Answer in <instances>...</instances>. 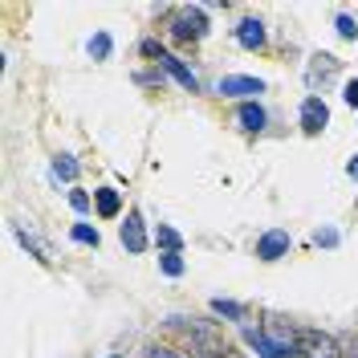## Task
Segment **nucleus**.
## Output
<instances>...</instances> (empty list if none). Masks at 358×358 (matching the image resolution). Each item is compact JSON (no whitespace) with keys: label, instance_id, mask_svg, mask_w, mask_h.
Returning <instances> with one entry per match:
<instances>
[{"label":"nucleus","instance_id":"nucleus-1","mask_svg":"<svg viewBox=\"0 0 358 358\" xmlns=\"http://www.w3.org/2000/svg\"><path fill=\"white\" fill-rule=\"evenodd\" d=\"M167 33H171V41L179 45H196L208 37V13H203L200 4H187V8H179L167 17Z\"/></svg>","mask_w":358,"mask_h":358},{"label":"nucleus","instance_id":"nucleus-2","mask_svg":"<svg viewBox=\"0 0 358 358\" xmlns=\"http://www.w3.org/2000/svg\"><path fill=\"white\" fill-rule=\"evenodd\" d=\"M297 355H306V358H346L342 346H338V338L322 334V330H301V334H297Z\"/></svg>","mask_w":358,"mask_h":358},{"label":"nucleus","instance_id":"nucleus-3","mask_svg":"<svg viewBox=\"0 0 358 358\" xmlns=\"http://www.w3.org/2000/svg\"><path fill=\"white\" fill-rule=\"evenodd\" d=\"M338 73H342V62H338L334 53H313L310 66H306V86H310L313 94H317V90L330 86Z\"/></svg>","mask_w":358,"mask_h":358},{"label":"nucleus","instance_id":"nucleus-4","mask_svg":"<svg viewBox=\"0 0 358 358\" xmlns=\"http://www.w3.org/2000/svg\"><path fill=\"white\" fill-rule=\"evenodd\" d=\"M261 330H265V338H268V342H273V346H277V350H281L285 358H293V355H297V334H301V330H293V326L285 322V317L268 313Z\"/></svg>","mask_w":358,"mask_h":358},{"label":"nucleus","instance_id":"nucleus-5","mask_svg":"<svg viewBox=\"0 0 358 358\" xmlns=\"http://www.w3.org/2000/svg\"><path fill=\"white\" fill-rule=\"evenodd\" d=\"M297 122H301V131L306 134H322L326 131V122H330V106H326V98H322V94H310V98L301 102V110H297Z\"/></svg>","mask_w":358,"mask_h":358},{"label":"nucleus","instance_id":"nucleus-6","mask_svg":"<svg viewBox=\"0 0 358 358\" xmlns=\"http://www.w3.org/2000/svg\"><path fill=\"white\" fill-rule=\"evenodd\" d=\"M118 241H122V248H127V252H134V257H138V252H147V245H151V241H147L143 212H127V220L118 224Z\"/></svg>","mask_w":358,"mask_h":358},{"label":"nucleus","instance_id":"nucleus-7","mask_svg":"<svg viewBox=\"0 0 358 358\" xmlns=\"http://www.w3.org/2000/svg\"><path fill=\"white\" fill-rule=\"evenodd\" d=\"M216 94H224V98H257V94H265V82L261 78H248V73H228V78H220L216 82Z\"/></svg>","mask_w":358,"mask_h":358},{"label":"nucleus","instance_id":"nucleus-8","mask_svg":"<svg viewBox=\"0 0 358 358\" xmlns=\"http://www.w3.org/2000/svg\"><path fill=\"white\" fill-rule=\"evenodd\" d=\"M289 248H293V236L285 228H268L265 236L257 241V261H281Z\"/></svg>","mask_w":358,"mask_h":358},{"label":"nucleus","instance_id":"nucleus-9","mask_svg":"<svg viewBox=\"0 0 358 358\" xmlns=\"http://www.w3.org/2000/svg\"><path fill=\"white\" fill-rule=\"evenodd\" d=\"M236 41H241V49H248V53L265 49V41H268L265 21H261V17H241V24H236Z\"/></svg>","mask_w":358,"mask_h":358},{"label":"nucleus","instance_id":"nucleus-10","mask_svg":"<svg viewBox=\"0 0 358 358\" xmlns=\"http://www.w3.org/2000/svg\"><path fill=\"white\" fill-rule=\"evenodd\" d=\"M159 66L167 69V73H171V78H176L179 86L187 90V94H200V78H196V73H192V69L183 66V62H179L176 53H163V57H159Z\"/></svg>","mask_w":358,"mask_h":358},{"label":"nucleus","instance_id":"nucleus-11","mask_svg":"<svg viewBox=\"0 0 358 358\" xmlns=\"http://www.w3.org/2000/svg\"><path fill=\"white\" fill-rule=\"evenodd\" d=\"M236 122H241V131L245 134H261L268 122V114L261 102H241V110H236Z\"/></svg>","mask_w":358,"mask_h":358},{"label":"nucleus","instance_id":"nucleus-12","mask_svg":"<svg viewBox=\"0 0 358 358\" xmlns=\"http://www.w3.org/2000/svg\"><path fill=\"white\" fill-rule=\"evenodd\" d=\"M94 212H98L102 220L122 216V192H118V187H98V192H94Z\"/></svg>","mask_w":358,"mask_h":358},{"label":"nucleus","instance_id":"nucleus-13","mask_svg":"<svg viewBox=\"0 0 358 358\" xmlns=\"http://www.w3.org/2000/svg\"><path fill=\"white\" fill-rule=\"evenodd\" d=\"M241 334H245V342L257 350L252 358H285V355H281V350H277V346L265 338V330H261V326H248V322H241Z\"/></svg>","mask_w":358,"mask_h":358},{"label":"nucleus","instance_id":"nucleus-14","mask_svg":"<svg viewBox=\"0 0 358 358\" xmlns=\"http://www.w3.org/2000/svg\"><path fill=\"white\" fill-rule=\"evenodd\" d=\"M13 232H17V241H21V248L29 252V257H33V261H41V265H49V248H45L41 241H37V236H33V232L24 228V224H17Z\"/></svg>","mask_w":358,"mask_h":358},{"label":"nucleus","instance_id":"nucleus-15","mask_svg":"<svg viewBox=\"0 0 358 358\" xmlns=\"http://www.w3.org/2000/svg\"><path fill=\"white\" fill-rule=\"evenodd\" d=\"M212 313L228 317V322H245V306L241 301H228V297H212Z\"/></svg>","mask_w":358,"mask_h":358},{"label":"nucleus","instance_id":"nucleus-16","mask_svg":"<svg viewBox=\"0 0 358 358\" xmlns=\"http://www.w3.org/2000/svg\"><path fill=\"white\" fill-rule=\"evenodd\" d=\"M155 245L163 248V252H179V248H183V236H179L171 224H159L155 228Z\"/></svg>","mask_w":358,"mask_h":358},{"label":"nucleus","instance_id":"nucleus-17","mask_svg":"<svg viewBox=\"0 0 358 358\" xmlns=\"http://www.w3.org/2000/svg\"><path fill=\"white\" fill-rule=\"evenodd\" d=\"M69 236H73L78 245H86V248H98V245H102L98 228H94V224H86V220H78V224H73V228H69Z\"/></svg>","mask_w":358,"mask_h":358},{"label":"nucleus","instance_id":"nucleus-18","mask_svg":"<svg viewBox=\"0 0 358 358\" xmlns=\"http://www.w3.org/2000/svg\"><path fill=\"white\" fill-rule=\"evenodd\" d=\"M78 171H82V167H78V159H73V155H53V176H57V179L73 183Z\"/></svg>","mask_w":358,"mask_h":358},{"label":"nucleus","instance_id":"nucleus-19","mask_svg":"<svg viewBox=\"0 0 358 358\" xmlns=\"http://www.w3.org/2000/svg\"><path fill=\"white\" fill-rule=\"evenodd\" d=\"M86 49H90V57H94V62H106V57H110V49H114L110 33H94Z\"/></svg>","mask_w":358,"mask_h":358},{"label":"nucleus","instance_id":"nucleus-20","mask_svg":"<svg viewBox=\"0 0 358 358\" xmlns=\"http://www.w3.org/2000/svg\"><path fill=\"white\" fill-rule=\"evenodd\" d=\"M159 268L167 277H183V252H159Z\"/></svg>","mask_w":358,"mask_h":358},{"label":"nucleus","instance_id":"nucleus-21","mask_svg":"<svg viewBox=\"0 0 358 358\" xmlns=\"http://www.w3.org/2000/svg\"><path fill=\"white\" fill-rule=\"evenodd\" d=\"M334 24H338V37H342V41H355V37H358V21H355V17L338 13V17H334Z\"/></svg>","mask_w":358,"mask_h":358},{"label":"nucleus","instance_id":"nucleus-22","mask_svg":"<svg viewBox=\"0 0 358 358\" xmlns=\"http://www.w3.org/2000/svg\"><path fill=\"white\" fill-rule=\"evenodd\" d=\"M69 208H73V212H90V208H94V196H86L82 187H73V192H69Z\"/></svg>","mask_w":358,"mask_h":358},{"label":"nucleus","instance_id":"nucleus-23","mask_svg":"<svg viewBox=\"0 0 358 358\" xmlns=\"http://www.w3.org/2000/svg\"><path fill=\"white\" fill-rule=\"evenodd\" d=\"M138 53H143V57H163L167 49H163V45L155 41V37H143V41H138Z\"/></svg>","mask_w":358,"mask_h":358},{"label":"nucleus","instance_id":"nucleus-24","mask_svg":"<svg viewBox=\"0 0 358 358\" xmlns=\"http://www.w3.org/2000/svg\"><path fill=\"white\" fill-rule=\"evenodd\" d=\"M313 245L334 248V245H338V232H334V228H317V232H313Z\"/></svg>","mask_w":358,"mask_h":358},{"label":"nucleus","instance_id":"nucleus-25","mask_svg":"<svg viewBox=\"0 0 358 358\" xmlns=\"http://www.w3.org/2000/svg\"><path fill=\"white\" fill-rule=\"evenodd\" d=\"M342 102H346V106H355V110H358V78H350V82L342 86Z\"/></svg>","mask_w":358,"mask_h":358},{"label":"nucleus","instance_id":"nucleus-26","mask_svg":"<svg viewBox=\"0 0 358 358\" xmlns=\"http://www.w3.org/2000/svg\"><path fill=\"white\" fill-rule=\"evenodd\" d=\"M338 346H342V355L346 358H358V338L355 334H342L338 338Z\"/></svg>","mask_w":358,"mask_h":358},{"label":"nucleus","instance_id":"nucleus-27","mask_svg":"<svg viewBox=\"0 0 358 358\" xmlns=\"http://www.w3.org/2000/svg\"><path fill=\"white\" fill-rule=\"evenodd\" d=\"M138 82H143V86H163V69H143Z\"/></svg>","mask_w":358,"mask_h":358},{"label":"nucleus","instance_id":"nucleus-28","mask_svg":"<svg viewBox=\"0 0 358 358\" xmlns=\"http://www.w3.org/2000/svg\"><path fill=\"white\" fill-rule=\"evenodd\" d=\"M147 358H183V355H179V350H167V346H151Z\"/></svg>","mask_w":358,"mask_h":358},{"label":"nucleus","instance_id":"nucleus-29","mask_svg":"<svg viewBox=\"0 0 358 358\" xmlns=\"http://www.w3.org/2000/svg\"><path fill=\"white\" fill-rule=\"evenodd\" d=\"M346 176H350V179L358 183V155H350V163H346Z\"/></svg>","mask_w":358,"mask_h":358},{"label":"nucleus","instance_id":"nucleus-30","mask_svg":"<svg viewBox=\"0 0 358 358\" xmlns=\"http://www.w3.org/2000/svg\"><path fill=\"white\" fill-rule=\"evenodd\" d=\"M106 358H122V355H106Z\"/></svg>","mask_w":358,"mask_h":358}]
</instances>
